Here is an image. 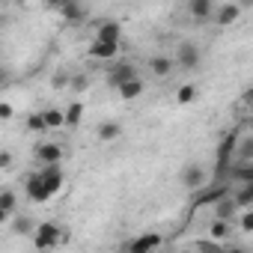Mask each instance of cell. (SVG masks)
Listing matches in <instances>:
<instances>
[{
    "label": "cell",
    "mask_w": 253,
    "mask_h": 253,
    "mask_svg": "<svg viewBox=\"0 0 253 253\" xmlns=\"http://www.w3.org/2000/svg\"><path fill=\"white\" fill-rule=\"evenodd\" d=\"M140 92H143V81H140V78H134V81H128V84H122V86H119V95H122L125 101L137 98Z\"/></svg>",
    "instance_id": "44dd1931"
},
{
    "label": "cell",
    "mask_w": 253,
    "mask_h": 253,
    "mask_svg": "<svg viewBox=\"0 0 253 253\" xmlns=\"http://www.w3.org/2000/svg\"><path fill=\"white\" fill-rule=\"evenodd\" d=\"M33 229H36L33 217H27V214H15L12 217V232L15 235H33Z\"/></svg>",
    "instance_id": "ac0fdd59"
},
{
    "label": "cell",
    "mask_w": 253,
    "mask_h": 253,
    "mask_svg": "<svg viewBox=\"0 0 253 253\" xmlns=\"http://www.w3.org/2000/svg\"><path fill=\"white\" fill-rule=\"evenodd\" d=\"M39 173V182H42V194H45V203L54 197V194H60L63 191V167L57 164V167H42V170H36Z\"/></svg>",
    "instance_id": "7a4b0ae2"
},
{
    "label": "cell",
    "mask_w": 253,
    "mask_h": 253,
    "mask_svg": "<svg viewBox=\"0 0 253 253\" xmlns=\"http://www.w3.org/2000/svg\"><path fill=\"white\" fill-rule=\"evenodd\" d=\"M9 84H12V72H9L6 66H0V89L9 86Z\"/></svg>",
    "instance_id": "836d02e7"
},
{
    "label": "cell",
    "mask_w": 253,
    "mask_h": 253,
    "mask_svg": "<svg viewBox=\"0 0 253 253\" xmlns=\"http://www.w3.org/2000/svg\"><path fill=\"white\" fill-rule=\"evenodd\" d=\"M238 15H241V3H223L211 18H214L217 24H235V21H238Z\"/></svg>",
    "instance_id": "7c38bea8"
},
{
    "label": "cell",
    "mask_w": 253,
    "mask_h": 253,
    "mask_svg": "<svg viewBox=\"0 0 253 253\" xmlns=\"http://www.w3.org/2000/svg\"><path fill=\"white\" fill-rule=\"evenodd\" d=\"M253 158V140L244 137V146H241V161H250Z\"/></svg>",
    "instance_id": "1f68e13d"
},
{
    "label": "cell",
    "mask_w": 253,
    "mask_h": 253,
    "mask_svg": "<svg viewBox=\"0 0 253 253\" xmlns=\"http://www.w3.org/2000/svg\"><path fill=\"white\" fill-rule=\"evenodd\" d=\"M66 241H69V229L60 226V223H54V220H45V223H39V226L33 229V244H36V250H51V247H57V244H66Z\"/></svg>",
    "instance_id": "6da1fadb"
},
{
    "label": "cell",
    "mask_w": 253,
    "mask_h": 253,
    "mask_svg": "<svg viewBox=\"0 0 253 253\" xmlns=\"http://www.w3.org/2000/svg\"><path fill=\"white\" fill-rule=\"evenodd\" d=\"M33 155H36V161L42 164V167H57V164H63V158H66V152H63V146L60 143H39L36 149H33Z\"/></svg>",
    "instance_id": "3957f363"
},
{
    "label": "cell",
    "mask_w": 253,
    "mask_h": 253,
    "mask_svg": "<svg viewBox=\"0 0 253 253\" xmlns=\"http://www.w3.org/2000/svg\"><path fill=\"white\" fill-rule=\"evenodd\" d=\"M15 116V107L9 101H0V119H12Z\"/></svg>",
    "instance_id": "d6a6232c"
},
{
    "label": "cell",
    "mask_w": 253,
    "mask_h": 253,
    "mask_svg": "<svg viewBox=\"0 0 253 253\" xmlns=\"http://www.w3.org/2000/svg\"><path fill=\"white\" fill-rule=\"evenodd\" d=\"M161 235L158 232H143V235H137L131 244H128V253H152V250H158L161 247Z\"/></svg>",
    "instance_id": "8992f818"
},
{
    "label": "cell",
    "mask_w": 253,
    "mask_h": 253,
    "mask_svg": "<svg viewBox=\"0 0 253 253\" xmlns=\"http://www.w3.org/2000/svg\"><path fill=\"white\" fill-rule=\"evenodd\" d=\"M24 191H27V200H33V203H45V194H42L39 173H30V176L24 179Z\"/></svg>",
    "instance_id": "5bb4252c"
},
{
    "label": "cell",
    "mask_w": 253,
    "mask_h": 253,
    "mask_svg": "<svg viewBox=\"0 0 253 253\" xmlns=\"http://www.w3.org/2000/svg\"><path fill=\"white\" fill-rule=\"evenodd\" d=\"M119 134H122V125H119V122H101L98 128H95V137H98L101 143H113Z\"/></svg>",
    "instance_id": "4fadbf2b"
},
{
    "label": "cell",
    "mask_w": 253,
    "mask_h": 253,
    "mask_svg": "<svg viewBox=\"0 0 253 253\" xmlns=\"http://www.w3.org/2000/svg\"><path fill=\"white\" fill-rule=\"evenodd\" d=\"M27 131H39V134H42V131H48V128H45L42 113H30V116H27Z\"/></svg>",
    "instance_id": "4316f807"
},
{
    "label": "cell",
    "mask_w": 253,
    "mask_h": 253,
    "mask_svg": "<svg viewBox=\"0 0 253 253\" xmlns=\"http://www.w3.org/2000/svg\"><path fill=\"white\" fill-rule=\"evenodd\" d=\"M241 232H253V211H241Z\"/></svg>",
    "instance_id": "f546056e"
},
{
    "label": "cell",
    "mask_w": 253,
    "mask_h": 253,
    "mask_svg": "<svg viewBox=\"0 0 253 253\" xmlns=\"http://www.w3.org/2000/svg\"><path fill=\"white\" fill-rule=\"evenodd\" d=\"M149 69L158 75V78H167L173 69H176V63L170 60V57H164V54H158V57H152V63H149Z\"/></svg>",
    "instance_id": "e0dca14e"
},
{
    "label": "cell",
    "mask_w": 253,
    "mask_h": 253,
    "mask_svg": "<svg viewBox=\"0 0 253 253\" xmlns=\"http://www.w3.org/2000/svg\"><path fill=\"white\" fill-rule=\"evenodd\" d=\"M12 164H15V155L12 152H0V173H3V170H12Z\"/></svg>",
    "instance_id": "f1b7e54d"
},
{
    "label": "cell",
    "mask_w": 253,
    "mask_h": 253,
    "mask_svg": "<svg viewBox=\"0 0 253 253\" xmlns=\"http://www.w3.org/2000/svg\"><path fill=\"white\" fill-rule=\"evenodd\" d=\"M69 86H72L75 92H84V89L89 86V75H84V72H81V75H75V78L69 81Z\"/></svg>",
    "instance_id": "83f0119b"
},
{
    "label": "cell",
    "mask_w": 253,
    "mask_h": 253,
    "mask_svg": "<svg viewBox=\"0 0 253 253\" xmlns=\"http://www.w3.org/2000/svg\"><path fill=\"white\" fill-rule=\"evenodd\" d=\"M81 119H84V104H81V101H72V104L63 110V122L69 125V128H75V125H81Z\"/></svg>",
    "instance_id": "2e32d148"
},
{
    "label": "cell",
    "mask_w": 253,
    "mask_h": 253,
    "mask_svg": "<svg viewBox=\"0 0 253 253\" xmlns=\"http://www.w3.org/2000/svg\"><path fill=\"white\" fill-rule=\"evenodd\" d=\"M42 119H45V128H63V110L60 107H51V110H42Z\"/></svg>",
    "instance_id": "cb8c5ba5"
},
{
    "label": "cell",
    "mask_w": 253,
    "mask_h": 253,
    "mask_svg": "<svg viewBox=\"0 0 253 253\" xmlns=\"http://www.w3.org/2000/svg\"><path fill=\"white\" fill-rule=\"evenodd\" d=\"M69 81H72V78H69L66 72H60V75H54V81H51V84H54V89H66V86H69Z\"/></svg>",
    "instance_id": "4dcf8cb0"
},
{
    "label": "cell",
    "mask_w": 253,
    "mask_h": 253,
    "mask_svg": "<svg viewBox=\"0 0 253 253\" xmlns=\"http://www.w3.org/2000/svg\"><path fill=\"white\" fill-rule=\"evenodd\" d=\"M134 78H137V69L131 63H110V69H107V86H113V89H119L122 84H128Z\"/></svg>",
    "instance_id": "277c9868"
},
{
    "label": "cell",
    "mask_w": 253,
    "mask_h": 253,
    "mask_svg": "<svg viewBox=\"0 0 253 253\" xmlns=\"http://www.w3.org/2000/svg\"><path fill=\"white\" fill-rule=\"evenodd\" d=\"M188 12H191V18H197V21H209V18L214 15V3H211V0H191V3H188Z\"/></svg>",
    "instance_id": "30bf717a"
},
{
    "label": "cell",
    "mask_w": 253,
    "mask_h": 253,
    "mask_svg": "<svg viewBox=\"0 0 253 253\" xmlns=\"http://www.w3.org/2000/svg\"><path fill=\"white\" fill-rule=\"evenodd\" d=\"M220 253H244V250H238V247H226V250H220Z\"/></svg>",
    "instance_id": "d590c367"
},
{
    "label": "cell",
    "mask_w": 253,
    "mask_h": 253,
    "mask_svg": "<svg viewBox=\"0 0 253 253\" xmlns=\"http://www.w3.org/2000/svg\"><path fill=\"white\" fill-rule=\"evenodd\" d=\"M194 98H197V86H194V84H185V86L176 89V101H179V104H191Z\"/></svg>",
    "instance_id": "484cf974"
},
{
    "label": "cell",
    "mask_w": 253,
    "mask_h": 253,
    "mask_svg": "<svg viewBox=\"0 0 253 253\" xmlns=\"http://www.w3.org/2000/svg\"><path fill=\"white\" fill-rule=\"evenodd\" d=\"M9 217H12V214H6L3 209H0V226H3V223H9Z\"/></svg>",
    "instance_id": "e575fe53"
},
{
    "label": "cell",
    "mask_w": 253,
    "mask_h": 253,
    "mask_svg": "<svg viewBox=\"0 0 253 253\" xmlns=\"http://www.w3.org/2000/svg\"><path fill=\"white\" fill-rule=\"evenodd\" d=\"M220 197H229V188H226V185H217V188H211L209 194H200V197H197V206H206V203H217Z\"/></svg>",
    "instance_id": "d4e9b609"
},
{
    "label": "cell",
    "mask_w": 253,
    "mask_h": 253,
    "mask_svg": "<svg viewBox=\"0 0 253 253\" xmlns=\"http://www.w3.org/2000/svg\"><path fill=\"white\" fill-rule=\"evenodd\" d=\"M232 179L241 182V185H253V164L250 161H238L235 170H232Z\"/></svg>",
    "instance_id": "d6986e66"
},
{
    "label": "cell",
    "mask_w": 253,
    "mask_h": 253,
    "mask_svg": "<svg viewBox=\"0 0 253 253\" xmlns=\"http://www.w3.org/2000/svg\"><path fill=\"white\" fill-rule=\"evenodd\" d=\"M232 203H235V209H250L253 206V185H241L238 191H235V197H232Z\"/></svg>",
    "instance_id": "ffe728a7"
},
{
    "label": "cell",
    "mask_w": 253,
    "mask_h": 253,
    "mask_svg": "<svg viewBox=\"0 0 253 253\" xmlns=\"http://www.w3.org/2000/svg\"><path fill=\"white\" fill-rule=\"evenodd\" d=\"M209 238L217 241V244L226 241V238H229V223H226V220H211V226H209Z\"/></svg>",
    "instance_id": "7402d4cb"
},
{
    "label": "cell",
    "mask_w": 253,
    "mask_h": 253,
    "mask_svg": "<svg viewBox=\"0 0 253 253\" xmlns=\"http://www.w3.org/2000/svg\"><path fill=\"white\" fill-rule=\"evenodd\" d=\"M119 39H122V24H119V21H98V27H95V42L119 45Z\"/></svg>",
    "instance_id": "5b68a950"
},
{
    "label": "cell",
    "mask_w": 253,
    "mask_h": 253,
    "mask_svg": "<svg viewBox=\"0 0 253 253\" xmlns=\"http://www.w3.org/2000/svg\"><path fill=\"white\" fill-rule=\"evenodd\" d=\"M235 217V203H232V197H220L217 203H214V220H232Z\"/></svg>",
    "instance_id": "9a60e30c"
},
{
    "label": "cell",
    "mask_w": 253,
    "mask_h": 253,
    "mask_svg": "<svg viewBox=\"0 0 253 253\" xmlns=\"http://www.w3.org/2000/svg\"><path fill=\"white\" fill-rule=\"evenodd\" d=\"M86 54H89L92 60H113V57L119 54V45H107V42H95V39H92V45L86 48Z\"/></svg>",
    "instance_id": "8fae6325"
},
{
    "label": "cell",
    "mask_w": 253,
    "mask_h": 253,
    "mask_svg": "<svg viewBox=\"0 0 253 253\" xmlns=\"http://www.w3.org/2000/svg\"><path fill=\"white\" fill-rule=\"evenodd\" d=\"M182 185H185L188 191H200V188L206 185V167H200V164H188V167L182 170Z\"/></svg>",
    "instance_id": "ba28073f"
},
{
    "label": "cell",
    "mask_w": 253,
    "mask_h": 253,
    "mask_svg": "<svg viewBox=\"0 0 253 253\" xmlns=\"http://www.w3.org/2000/svg\"><path fill=\"white\" fill-rule=\"evenodd\" d=\"M173 63H179L182 69H197V63H200V48H197L194 42H182Z\"/></svg>",
    "instance_id": "52a82bcc"
},
{
    "label": "cell",
    "mask_w": 253,
    "mask_h": 253,
    "mask_svg": "<svg viewBox=\"0 0 253 253\" xmlns=\"http://www.w3.org/2000/svg\"><path fill=\"white\" fill-rule=\"evenodd\" d=\"M60 18L69 21V24H81V21L86 18V9H84L81 3H75V0H66V3L60 6Z\"/></svg>",
    "instance_id": "9c48e42d"
},
{
    "label": "cell",
    "mask_w": 253,
    "mask_h": 253,
    "mask_svg": "<svg viewBox=\"0 0 253 253\" xmlns=\"http://www.w3.org/2000/svg\"><path fill=\"white\" fill-rule=\"evenodd\" d=\"M0 209H3L6 214H15V209H18V197H15L12 188H3V191H0Z\"/></svg>",
    "instance_id": "603a6c76"
}]
</instances>
